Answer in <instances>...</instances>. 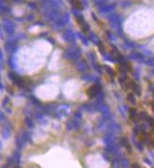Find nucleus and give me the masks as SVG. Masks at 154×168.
<instances>
[{
  "label": "nucleus",
  "mask_w": 154,
  "mask_h": 168,
  "mask_svg": "<svg viewBox=\"0 0 154 168\" xmlns=\"http://www.w3.org/2000/svg\"><path fill=\"white\" fill-rule=\"evenodd\" d=\"M132 166H133L132 168H139V166H138V164H133Z\"/></svg>",
  "instance_id": "nucleus-1"
}]
</instances>
